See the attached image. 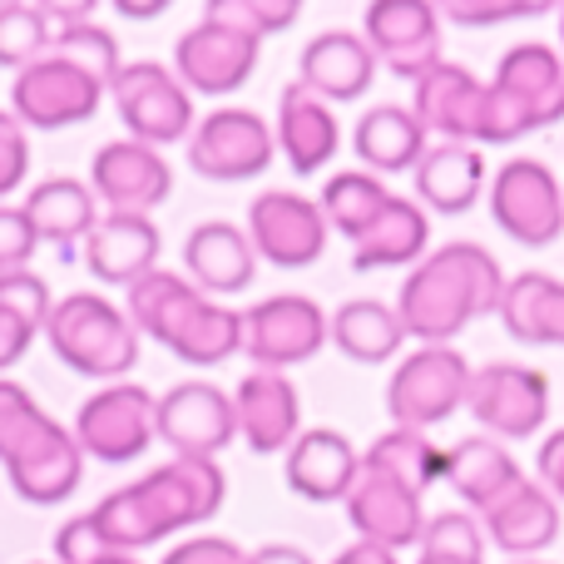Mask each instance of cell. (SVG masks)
<instances>
[{
    "label": "cell",
    "mask_w": 564,
    "mask_h": 564,
    "mask_svg": "<svg viewBox=\"0 0 564 564\" xmlns=\"http://www.w3.org/2000/svg\"><path fill=\"white\" fill-rule=\"evenodd\" d=\"M228 496V476L218 460L204 456H174L159 470L139 476L134 486L105 496L89 520L105 535V545L115 555H134V550L154 545V540H169L178 530H194L204 520H214L224 510Z\"/></svg>",
    "instance_id": "cell-1"
},
{
    "label": "cell",
    "mask_w": 564,
    "mask_h": 564,
    "mask_svg": "<svg viewBox=\"0 0 564 564\" xmlns=\"http://www.w3.org/2000/svg\"><path fill=\"white\" fill-rule=\"evenodd\" d=\"M506 282L510 278L500 273L490 248L446 243L406 273V282L397 292V317L411 341L451 347V337H460L476 317H490V312L500 317Z\"/></svg>",
    "instance_id": "cell-2"
},
{
    "label": "cell",
    "mask_w": 564,
    "mask_h": 564,
    "mask_svg": "<svg viewBox=\"0 0 564 564\" xmlns=\"http://www.w3.org/2000/svg\"><path fill=\"white\" fill-rule=\"evenodd\" d=\"M129 322L134 332L164 341L188 367H218L234 351H243V312L208 302V292H198L169 268L129 288Z\"/></svg>",
    "instance_id": "cell-3"
},
{
    "label": "cell",
    "mask_w": 564,
    "mask_h": 564,
    "mask_svg": "<svg viewBox=\"0 0 564 564\" xmlns=\"http://www.w3.org/2000/svg\"><path fill=\"white\" fill-rule=\"evenodd\" d=\"M564 119V55L530 40L500 55L486 85V134L480 144H520L535 129Z\"/></svg>",
    "instance_id": "cell-4"
},
{
    "label": "cell",
    "mask_w": 564,
    "mask_h": 564,
    "mask_svg": "<svg viewBox=\"0 0 564 564\" xmlns=\"http://www.w3.org/2000/svg\"><path fill=\"white\" fill-rule=\"evenodd\" d=\"M45 337L69 371H79L89 381H109V387L124 371H134V361H139V332L129 322V312H119L99 292H69V297H59L45 322Z\"/></svg>",
    "instance_id": "cell-5"
},
{
    "label": "cell",
    "mask_w": 564,
    "mask_h": 564,
    "mask_svg": "<svg viewBox=\"0 0 564 564\" xmlns=\"http://www.w3.org/2000/svg\"><path fill=\"white\" fill-rule=\"evenodd\" d=\"M109 95H115V109L134 144L164 149V144H188V134H194V95L174 75V65L129 59L115 75Z\"/></svg>",
    "instance_id": "cell-6"
},
{
    "label": "cell",
    "mask_w": 564,
    "mask_h": 564,
    "mask_svg": "<svg viewBox=\"0 0 564 564\" xmlns=\"http://www.w3.org/2000/svg\"><path fill=\"white\" fill-rule=\"evenodd\" d=\"M470 361L456 347H416L387 381V416L397 431H431L466 406Z\"/></svg>",
    "instance_id": "cell-7"
},
{
    "label": "cell",
    "mask_w": 564,
    "mask_h": 564,
    "mask_svg": "<svg viewBox=\"0 0 564 564\" xmlns=\"http://www.w3.org/2000/svg\"><path fill=\"white\" fill-rule=\"evenodd\" d=\"M188 169L208 184H248L263 178L278 154V129L253 109H214L194 124L184 144Z\"/></svg>",
    "instance_id": "cell-8"
},
{
    "label": "cell",
    "mask_w": 564,
    "mask_h": 564,
    "mask_svg": "<svg viewBox=\"0 0 564 564\" xmlns=\"http://www.w3.org/2000/svg\"><path fill=\"white\" fill-rule=\"evenodd\" d=\"M69 431H75L85 460L124 466V460H139L159 441V401L139 381H115V387L95 391L79 406Z\"/></svg>",
    "instance_id": "cell-9"
},
{
    "label": "cell",
    "mask_w": 564,
    "mask_h": 564,
    "mask_svg": "<svg viewBox=\"0 0 564 564\" xmlns=\"http://www.w3.org/2000/svg\"><path fill=\"white\" fill-rule=\"evenodd\" d=\"M105 95H109V85L99 75H89L85 65H75L65 55H45L15 75V85H10V115L25 129L55 134V129L85 124L105 105Z\"/></svg>",
    "instance_id": "cell-10"
},
{
    "label": "cell",
    "mask_w": 564,
    "mask_h": 564,
    "mask_svg": "<svg viewBox=\"0 0 564 564\" xmlns=\"http://www.w3.org/2000/svg\"><path fill=\"white\" fill-rule=\"evenodd\" d=\"M466 411L490 441H530L550 421V377L520 361H490L470 371Z\"/></svg>",
    "instance_id": "cell-11"
},
{
    "label": "cell",
    "mask_w": 564,
    "mask_h": 564,
    "mask_svg": "<svg viewBox=\"0 0 564 564\" xmlns=\"http://www.w3.org/2000/svg\"><path fill=\"white\" fill-rule=\"evenodd\" d=\"M332 341V317L302 292H278L243 312V351L258 371H288Z\"/></svg>",
    "instance_id": "cell-12"
},
{
    "label": "cell",
    "mask_w": 564,
    "mask_h": 564,
    "mask_svg": "<svg viewBox=\"0 0 564 564\" xmlns=\"http://www.w3.org/2000/svg\"><path fill=\"white\" fill-rule=\"evenodd\" d=\"M490 218L525 248H550L564 234V188L540 159H510L490 178Z\"/></svg>",
    "instance_id": "cell-13"
},
{
    "label": "cell",
    "mask_w": 564,
    "mask_h": 564,
    "mask_svg": "<svg viewBox=\"0 0 564 564\" xmlns=\"http://www.w3.org/2000/svg\"><path fill=\"white\" fill-rule=\"evenodd\" d=\"M258 50L263 40L243 35V30L224 25V20L204 15L198 25H188L174 45V75L184 79L188 95L224 99L234 89L248 85V75L258 69Z\"/></svg>",
    "instance_id": "cell-14"
},
{
    "label": "cell",
    "mask_w": 564,
    "mask_h": 564,
    "mask_svg": "<svg viewBox=\"0 0 564 564\" xmlns=\"http://www.w3.org/2000/svg\"><path fill=\"white\" fill-rule=\"evenodd\" d=\"M0 466H6L20 500H30V506H59L85 480V451H79L75 431L59 426L55 416H45L15 441V451Z\"/></svg>",
    "instance_id": "cell-15"
},
{
    "label": "cell",
    "mask_w": 564,
    "mask_h": 564,
    "mask_svg": "<svg viewBox=\"0 0 564 564\" xmlns=\"http://www.w3.org/2000/svg\"><path fill=\"white\" fill-rule=\"evenodd\" d=\"M327 218L322 204L292 194V188H268L248 208V243L273 268H312L327 253Z\"/></svg>",
    "instance_id": "cell-16"
},
{
    "label": "cell",
    "mask_w": 564,
    "mask_h": 564,
    "mask_svg": "<svg viewBox=\"0 0 564 564\" xmlns=\"http://www.w3.org/2000/svg\"><path fill=\"white\" fill-rule=\"evenodd\" d=\"M361 40L371 45L377 65H387L391 75L411 79V85L446 59L441 55V10L426 0H377V6H367Z\"/></svg>",
    "instance_id": "cell-17"
},
{
    "label": "cell",
    "mask_w": 564,
    "mask_h": 564,
    "mask_svg": "<svg viewBox=\"0 0 564 564\" xmlns=\"http://www.w3.org/2000/svg\"><path fill=\"white\" fill-rule=\"evenodd\" d=\"M238 436V406L214 381H178L159 397V441L174 456H204L214 460Z\"/></svg>",
    "instance_id": "cell-18"
},
{
    "label": "cell",
    "mask_w": 564,
    "mask_h": 564,
    "mask_svg": "<svg viewBox=\"0 0 564 564\" xmlns=\"http://www.w3.org/2000/svg\"><path fill=\"white\" fill-rule=\"evenodd\" d=\"M411 115L421 119L426 139L436 134L441 144H480V134H486V79H476L456 59H441L411 89Z\"/></svg>",
    "instance_id": "cell-19"
},
{
    "label": "cell",
    "mask_w": 564,
    "mask_h": 564,
    "mask_svg": "<svg viewBox=\"0 0 564 564\" xmlns=\"http://www.w3.org/2000/svg\"><path fill=\"white\" fill-rule=\"evenodd\" d=\"M89 188L109 214H154L174 188V169L159 149L134 144V139H115L95 154L89 164Z\"/></svg>",
    "instance_id": "cell-20"
},
{
    "label": "cell",
    "mask_w": 564,
    "mask_h": 564,
    "mask_svg": "<svg viewBox=\"0 0 564 564\" xmlns=\"http://www.w3.org/2000/svg\"><path fill=\"white\" fill-rule=\"evenodd\" d=\"M347 506V520L361 540L381 550H406V545H421L426 535V506H421V490L401 486V480L381 476V470H361L351 496L341 500Z\"/></svg>",
    "instance_id": "cell-21"
},
{
    "label": "cell",
    "mask_w": 564,
    "mask_h": 564,
    "mask_svg": "<svg viewBox=\"0 0 564 564\" xmlns=\"http://www.w3.org/2000/svg\"><path fill=\"white\" fill-rule=\"evenodd\" d=\"M238 406V436L248 441V451L258 456H278L292 451V441L302 436V401L282 371H248L234 391Z\"/></svg>",
    "instance_id": "cell-22"
},
{
    "label": "cell",
    "mask_w": 564,
    "mask_h": 564,
    "mask_svg": "<svg viewBox=\"0 0 564 564\" xmlns=\"http://www.w3.org/2000/svg\"><path fill=\"white\" fill-rule=\"evenodd\" d=\"M159 248L164 238L149 214H105L85 238V268L109 288H134L159 273Z\"/></svg>",
    "instance_id": "cell-23"
},
{
    "label": "cell",
    "mask_w": 564,
    "mask_h": 564,
    "mask_svg": "<svg viewBox=\"0 0 564 564\" xmlns=\"http://www.w3.org/2000/svg\"><path fill=\"white\" fill-rule=\"evenodd\" d=\"M371 79H377V55L351 30H322V35L307 40V50L297 59V85H307L327 105L361 99L371 89Z\"/></svg>",
    "instance_id": "cell-24"
},
{
    "label": "cell",
    "mask_w": 564,
    "mask_h": 564,
    "mask_svg": "<svg viewBox=\"0 0 564 564\" xmlns=\"http://www.w3.org/2000/svg\"><path fill=\"white\" fill-rule=\"evenodd\" d=\"M184 268L198 292L208 297H234L248 292L258 278V253L248 243V228L228 224V218H208L184 238Z\"/></svg>",
    "instance_id": "cell-25"
},
{
    "label": "cell",
    "mask_w": 564,
    "mask_h": 564,
    "mask_svg": "<svg viewBox=\"0 0 564 564\" xmlns=\"http://www.w3.org/2000/svg\"><path fill=\"white\" fill-rule=\"evenodd\" d=\"M282 466H288V486L297 490L302 500H312V506L347 500L351 486H357V476H361L357 446H351L341 431H332V426L302 431V436L292 441V451H288Z\"/></svg>",
    "instance_id": "cell-26"
},
{
    "label": "cell",
    "mask_w": 564,
    "mask_h": 564,
    "mask_svg": "<svg viewBox=\"0 0 564 564\" xmlns=\"http://www.w3.org/2000/svg\"><path fill=\"white\" fill-rule=\"evenodd\" d=\"M278 149L297 178L322 174L332 164V154L341 149V129L332 105L312 95L307 85H297V79L278 95Z\"/></svg>",
    "instance_id": "cell-27"
},
{
    "label": "cell",
    "mask_w": 564,
    "mask_h": 564,
    "mask_svg": "<svg viewBox=\"0 0 564 564\" xmlns=\"http://www.w3.org/2000/svg\"><path fill=\"white\" fill-rule=\"evenodd\" d=\"M486 540L510 560H535L540 550H550L560 540V500L550 496L540 480H520L500 506H490L480 516Z\"/></svg>",
    "instance_id": "cell-28"
},
{
    "label": "cell",
    "mask_w": 564,
    "mask_h": 564,
    "mask_svg": "<svg viewBox=\"0 0 564 564\" xmlns=\"http://www.w3.org/2000/svg\"><path fill=\"white\" fill-rule=\"evenodd\" d=\"M486 194V159L476 144H431L416 164V204L431 214H470Z\"/></svg>",
    "instance_id": "cell-29"
},
{
    "label": "cell",
    "mask_w": 564,
    "mask_h": 564,
    "mask_svg": "<svg viewBox=\"0 0 564 564\" xmlns=\"http://www.w3.org/2000/svg\"><path fill=\"white\" fill-rule=\"evenodd\" d=\"M351 149L367 164V174H416V164L426 159V129L406 105H371L351 129Z\"/></svg>",
    "instance_id": "cell-30"
},
{
    "label": "cell",
    "mask_w": 564,
    "mask_h": 564,
    "mask_svg": "<svg viewBox=\"0 0 564 564\" xmlns=\"http://www.w3.org/2000/svg\"><path fill=\"white\" fill-rule=\"evenodd\" d=\"M520 480H525V470H520L516 456L490 436H466L446 451V486L456 490L476 516H486L490 506H500Z\"/></svg>",
    "instance_id": "cell-31"
},
{
    "label": "cell",
    "mask_w": 564,
    "mask_h": 564,
    "mask_svg": "<svg viewBox=\"0 0 564 564\" xmlns=\"http://www.w3.org/2000/svg\"><path fill=\"white\" fill-rule=\"evenodd\" d=\"M25 218L35 224L40 243H55V248H75L85 243L89 234H95V224L105 214H99V198L89 184H79V178H45V184H35L25 194Z\"/></svg>",
    "instance_id": "cell-32"
},
{
    "label": "cell",
    "mask_w": 564,
    "mask_h": 564,
    "mask_svg": "<svg viewBox=\"0 0 564 564\" xmlns=\"http://www.w3.org/2000/svg\"><path fill=\"white\" fill-rule=\"evenodd\" d=\"M431 243V218L416 198H391L381 208V218L367 228V234L351 243V268L357 273H371V268H406L421 263Z\"/></svg>",
    "instance_id": "cell-33"
},
{
    "label": "cell",
    "mask_w": 564,
    "mask_h": 564,
    "mask_svg": "<svg viewBox=\"0 0 564 564\" xmlns=\"http://www.w3.org/2000/svg\"><path fill=\"white\" fill-rule=\"evenodd\" d=\"M500 322L516 341L530 347H564V282L550 273H520L506 282Z\"/></svg>",
    "instance_id": "cell-34"
},
{
    "label": "cell",
    "mask_w": 564,
    "mask_h": 564,
    "mask_svg": "<svg viewBox=\"0 0 564 564\" xmlns=\"http://www.w3.org/2000/svg\"><path fill=\"white\" fill-rule=\"evenodd\" d=\"M406 341V327H401L397 307L377 297H351L332 312V347L347 361H361V367H377V361H391Z\"/></svg>",
    "instance_id": "cell-35"
},
{
    "label": "cell",
    "mask_w": 564,
    "mask_h": 564,
    "mask_svg": "<svg viewBox=\"0 0 564 564\" xmlns=\"http://www.w3.org/2000/svg\"><path fill=\"white\" fill-rule=\"evenodd\" d=\"M45 20H50V55L75 59V65H85L105 85H115V75L124 69L119 40L105 25H95L89 6H45Z\"/></svg>",
    "instance_id": "cell-36"
},
{
    "label": "cell",
    "mask_w": 564,
    "mask_h": 564,
    "mask_svg": "<svg viewBox=\"0 0 564 564\" xmlns=\"http://www.w3.org/2000/svg\"><path fill=\"white\" fill-rule=\"evenodd\" d=\"M391 198L397 194H391L377 174H367V169H341V174H332L327 184H322L317 204H322L327 228H337L347 243H357V238L381 218V208H387Z\"/></svg>",
    "instance_id": "cell-37"
},
{
    "label": "cell",
    "mask_w": 564,
    "mask_h": 564,
    "mask_svg": "<svg viewBox=\"0 0 564 564\" xmlns=\"http://www.w3.org/2000/svg\"><path fill=\"white\" fill-rule=\"evenodd\" d=\"M361 470H381V476L401 480V486L421 490L426 496L431 480H446V451H436L426 441V431H397L391 426L387 436H377L361 456Z\"/></svg>",
    "instance_id": "cell-38"
},
{
    "label": "cell",
    "mask_w": 564,
    "mask_h": 564,
    "mask_svg": "<svg viewBox=\"0 0 564 564\" xmlns=\"http://www.w3.org/2000/svg\"><path fill=\"white\" fill-rule=\"evenodd\" d=\"M50 55V20L45 6H0V69H30L35 59Z\"/></svg>",
    "instance_id": "cell-39"
},
{
    "label": "cell",
    "mask_w": 564,
    "mask_h": 564,
    "mask_svg": "<svg viewBox=\"0 0 564 564\" xmlns=\"http://www.w3.org/2000/svg\"><path fill=\"white\" fill-rule=\"evenodd\" d=\"M204 15L224 20V25L243 30V35L263 40V35H282V30L297 25L302 6L297 0H208Z\"/></svg>",
    "instance_id": "cell-40"
},
{
    "label": "cell",
    "mask_w": 564,
    "mask_h": 564,
    "mask_svg": "<svg viewBox=\"0 0 564 564\" xmlns=\"http://www.w3.org/2000/svg\"><path fill=\"white\" fill-rule=\"evenodd\" d=\"M486 530L470 510H446V516L426 520L421 535V555H451V560H486Z\"/></svg>",
    "instance_id": "cell-41"
},
{
    "label": "cell",
    "mask_w": 564,
    "mask_h": 564,
    "mask_svg": "<svg viewBox=\"0 0 564 564\" xmlns=\"http://www.w3.org/2000/svg\"><path fill=\"white\" fill-rule=\"evenodd\" d=\"M0 307L20 312L25 322H35V327L45 332L50 312H55V297H50L45 278H35L30 268H20V273H6V278H0Z\"/></svg>",
    "instance_id": "cell-42"
},
{
    "label": "cell",
    "mask_w": 564,
    "mask_h": 564,
    "mask_svg": "<svg viewBox=\"0 0 564 564\" xmlns=\"http://www.w3.org/2000/svg\"><path fill=\"white\" fill-rule=\"evenodd\" d=\"M30 178V139L10 109H0V198H10Z\"/></svg>",
    "instance_id": "cell-43"
},
{
    "label": "cell",
    "mask_w": 564,
    "mask_h": 564,
    "mask_svg": "<svg viewBox=\"0 0 564 564\" xmlns=\"http://www.w3.org/2000/svg\"><path fill=\"white\" fill-rule=\"evenodd\" d=\"M35 421H45V411L35 406V397H30L25 387H15V381H0V460L15 451V441L25 436Z\"/></svg>",
    "instance_id": "cell-44"
},
{
    "label": "cell",
    "mask_w": 564,
    "mask_h": 564,
    "mask_svg": "<svg viewBox=\"0 0 564 564\" xmlns=\"http://www.w3.org/2000/svg\"><path fill=\"white\" fill-rule=\"evenodd\" d=\"M35 243H40V234H35V224L25 218V208L0 204V278L20 273V268L35 258Z\"/></svg>",
    "instance_id": "cell-45"
},
{
    "label": "cell",
    "mask_w": 564,
    "mask_h": 564,
    "mask_svg": "<svg viewBox=\"0 0 564 564\" xmlns=\"http://www.w3.org/2000/svg\"><path fill=\"white\" fill-rule=\"evenodd\" d=\"M545 6H525V0H516V6H506V0H451V6H441V15L451 20V25H466V30H480V25H500V20H530L540 15Z\"/></svg>",
    "instance_id": "cell-46"
},
{
    "label": "cell",
    "mask_w": 564,
    "mask_h": 564,
    "mask_svg": "<svg viewBox=\"0 0 564 564\" xmlns=\"http://www.w3.org/2000/svg\"><path fill=\"white\" fill-rule=\"evenodd\" d=\"M109 555H115V550L105 545V535L95 530V520L89 516H75V520L59 525V535H55V560L59 564H99Z\"/></svg>",
    "instance_id": "cell-47"
},
{
    "label": "cell",
    "mask_w": 564,
    "mask_h": 564,
    "mask_svg": "<svg viewBox=\"0 0 564 564\" xmlns=\"http://www.w3.org/2000/svg\"><path fill=\"white\" fill-rule=\"evenodd\" d=\"M159 564H248L243 545L224 535H194V540H178Z\"/></svg>",
    "instance_id": "cell-48"
},
{
    "label": "cell",
    "mask_w": 564,
    "mask_h": 564,
    "mask_svg": "<svg viewBox=\"0 0 564 564\" xmlns=\"http://www.w3.org/2000/svg\"><path fill=\"white\" fill-rule=\"evenodd\" d=\"M40 337V327L35 322H25L20 312H10V307H0V371H10L20 357L30 351V341Z\"/></svg>",
    "instance_id": "cell-49"
},
{
    "label": "cell",
    "mask_w": 564,
    "mask_h": 564,
    "mask_svg": "<svg viewBox=\"0 0 564 564\" xmlns=\"http://www.w3.org/2000/svg\"><path fill=\"white\" fill-rule=\"evenodd\" d=\"M535 470H540V486L550 490V496L564 506V426L550 431L545 441H540V456H535Z\"/></svg>",
    "instance_id": "cell-50"
},
{
    "label": "cell",
    "mask_w": 564,
    "mask_h": 564,
    "mask_svg": "<svg viewBox=\"0 0 564 564\" xmlns=\"http://www.w3.org/2000/svg\"><path fill=\"white\" fill-rule=\"evenodd\" d=\"M332 564H401L391 550H381V545H371V540H357V545H347Z\"/></svg>",
    "instance_id": "cell-51"
},
{
    "label": "cell",
    "mask_w": 564,
    "mask_h": 564,
    "mask_svg": "<svg viewBox=\"0 0 564 564\" xmlns=\"http://www.w3.org/2000/svg\"><path fill=\"white\" fill-rule=\"evenodd\" d=\"M248 564H312V555L297 545H263L248 555Z\"/></svg>",
    "instance_id": "cell-52"
},
{
    "label": "cell",
    "mask_w": 564,
    "mask_h": 564,
    "mask_svg": "<svg viewBox=\"0 0 564 564\" xmlns=\"http://www.w3.org/2000/svg\"><path fill=\"white\" fill-rule=\"evenodd\" d=\"M119 15H134V20H154V15H164V6H119Z\"/></svg>",
    "instance_id": "cell-53"
},
{
    "label": "cell",
    "mask_w": 564,
    "mask_h": 564,
    "mask_svg": "<svg viewBox=\"0 0 564 564\" xmlns=\"http://www.w3.org/2000/svg\"><path fill=\"white\" fill-rule=\"evenodd\" d=\"M416 564H486V560H451V555H421Z\"/></svg>",
    "instance_id": "cell-54"
},
{
    "label": "cell",
    "mask_w": 564,
    "mask_h": 564,
    "mask_svg": "<svg viewBox=\"0 0 564 564\" xmlns=\"http://www.w3.org/2000/svg\"><path fill=\"white\" fill-rule=\"evenodd\" d=\"M99 564H139L134 555H109V560H99Z\"/></svg>",
    "instance_id": "cell-55"
},
{
    "label": "cell",
    "mask_w": 564,
    "mask_h": 564,
    "mask_svg": "<svg viewBox=\"0 0 564 564\" xmlns=\"http://www.w3.org/2000/svg\"><path fill=\"white\" fill-rule=\"evenodd\" d=\"M560 45H564V10H560Z\"/></svg>",
    "instance_id": "cell-56"
},
{
    "label": "cell",
    "mask_w": 564,
    "mask_h": 564,
    "mask_svg": "<svg viewBox=\"0 0 564 564\" xmlns=\"http://www.w3.org/2000/svg\"><path fill=\"white\" fill-rule=\"evenodd\" d=\"M510 564H540V560H510Z\"/></svg>",
    "instance_id": "cell-57"
}]
</instances>
